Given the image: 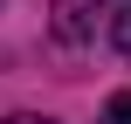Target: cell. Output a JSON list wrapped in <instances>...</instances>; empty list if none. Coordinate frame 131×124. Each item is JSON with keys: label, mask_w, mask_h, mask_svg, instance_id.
<instances>
[{"label": "cell", "mask_w": 131, "mask_h": 124, "mask_svg": "<svg viewBox=\"0 0 131 124\" xmlns=\"http://www.w3.org/2000/svg\"><path fill=\"white\" fill-rule=\"evenodd\" d=\"M104 124H131V90H117V97L104 104Z\"/></svg>", "instance_id": "obj_3"}, {"label": "cell", "mask_w": 131, "mask_h": 124, "mask_svg": "<svg viewBox=\"0 0 131 124\" xmlns=\"http://www.w3.org/2000/svg\"><path fill=\"white\" fill-rule=\"evenodd\" d=\"M111 41L117 55H131V0H111Z\"/></svg>", "instance_id": "obj_2"}, {"label": "cell", "mask_w": 131, "mask_h": 124, "mask_svg": "<svg viewBox=\"0 0 131 124\" xmlns=\"http://www.w3.org/2000/svg\"><path fill=\"white\" fill-rule=\"evenodd\" d=\"M55 41H69V48H83L97 28H111V0H55Z\"/></svg>", "instance_id": "obj_1"}, {"label": "cell", "mask_w": 131, "mask_h": 124, "mask_svg": "<svg viewBox=\"0 0 131 124\" xmlns=\"http://www.w3.org/2000/svg\"><path fill=\"white\" fill-rule=\"evenodd\" d=\"M0 124H55V117H35V110H14V117H0Z\"/></svg>", "instance_id": "obj_4"}]
</instances>
